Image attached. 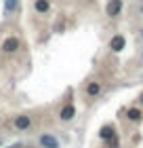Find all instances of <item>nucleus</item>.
<instances>
[{
    "mask_svg": "<svg viewBox=\"0 0 143 148\" xmlns=\"http://www.w3.org/2000/svg\"><path fill=\"white\" fill-rule=\"evenodd\" d=\"M86 91H88V95H99V91H101V85L99 83H91L86 87Z\"/></svg>",
    "mask_w": 143,
    "mask_h": 148,
    "instance_id": "nucleus-9",
    "label": "nucleus"
},
{
    "mask_svg": "<svg viewBox=\"0 0 143 148\" xmlns=\"http://www.w3.org/2000/svg\"><path fill=\"white\" fill-rule=\"evenodd\" d=\"M2 49L6 51V53H13V51H17L19 49V40L13 36V38H6L4 40V45H2Z\"/></svg>",
    "mask_w": 143,
    "mask_h": 148,
    "instance_id": "nucleus-6",
    "label": "nucleus"
},
{
    "mask_svg": "<svg viewBox=\"0 0 143 148\" xmlns=\"http://www.w3.org/2000/svg\"><path fill=\"white\" fill-rule=\"evenodd\" d=\"M99 136H101V138H103V140H110V138L114 136V129H112V127H110V125H105V127H101V131H99Z\"/></svg>",
    "mask_w": 143,
    "mask_h": 148,
    "instance_id": "nucleus-7",
    "label": "nucleus"
},
{
    "mask_svg": "<svg viewBox=\"0 0 143 148\" xmlns=\"http://www.w3.org/2000/svg\"><path fill=\"white\" fill-rule=\"evenodd\" d=\"M120 11H122V0H110L107 2V15L110 17L120 15Z\"/></svg>",
    "mask_w": 143,
    "mask_h": 148,
    "instance_id": "nucleus-1",
    "label": "nucleus"
},
{
    "mask_svg": "<svg viewBox=\"0 0 143 148\" xmlns=\"http://www.w3.org/2000/svg\"><path fill=\"white\" fill-rule=\"evenodd\" d=\"M74 114H76V108H74L72 104H67L65 108H61L59 119H61V121H70V119H74Z\"/></svg>",
    "mask_w": 143,
    "mask_h": 148,
    "instance_id": "nucleus-5",
    "label": "nucleus"
},
{
    "mask_svg": "<svg viewBox=\"0 0 143 148\" xmlns=\"http://www.w3.org/2000/svg\"><path fill=\"white\" fill-rule=\"evenodd\" d=\"M40 144H42L44 148H59V142L53 136H49V133H44V136H40Z\"/></svg>",
    "mask_w": 143,
    "mask_h": 148,
    "instance_id": "nucleus-4",
    "label": "nucleus"
},
{
    "mask_svg": "<svg viewBox=\"0 0 143 148\" xmlns=\"http://www.w3.org/2000/svg\"><path fill=\"white\" fill-rule=\"evenodd\" d=\"M128 119H131V121H139L141 119V110L139 108H131V110H128Z\"/></svg>",
    "mask_w": 143,
    "mask_h": 148,
    "instance_id": "nucleus-10",
    "label": "nucleus"
},
{
    "mask_svg": "<svg viewBox=\"0 0 143 148\" xmlns=\"http://www.w3.org/2000/svg\"><path fill=\"white\" fill-rule=\"evenodd\" d=\"M15 6H17V0H6V2H4V11H6V13H11L13 9H15Z\"/></svg>",
    "mask_w": 143,
    "mask_h": 148,
    "instance_id": "nucleus-11",
    "label": "nucleus"
},
{
    "mask_svg": "<svg viewBox=\"0 0 143 148\" xmlns=\"http://www.w3.org/2000/svg\"><path fill=\"white\" fill-rule=\"evenodd\" d=\"M124 45H126L124 36H112V40H110V49L116 51V53H120L122 49H124Z\"/></svg>",
    "mask_w": 143,
    "mask_h": 148,
    "instance_id": "nucleus-2",
    "label": "nucleus"
},
{
    "mask_svg": "<svg viewBox=\"0 0 143 148\" xmlns=\"http://www.w3.org/2000/svg\"><path fill=\"white\" fill-rule=\"evenodd\" d=\"M30 125H32V119H30V116H25V114H21V116H17V119H15V127H17L19 131L30 129Z\"/></svg>",
    "mask_w": 143,
    "mask_h": 148,
    "instance_id": "nucleus-3",
    "label": "nucleus"
},
{
    "mask_svg": "<svg viewBox=\"0 0 143 148\" xmlns=\"http://www.w3.org/2000/svg\"><path fill=\"white\" fill-rule=\"evenodd\" d=\"M34 6H36L38 13H46V11H49V0H36Z\"/></svg>",
    "mask_w": 143,
    "mask_h": 148,
    "instance_id": "nucleus-8",
    "label": "nucleus"
}]
</instances>
